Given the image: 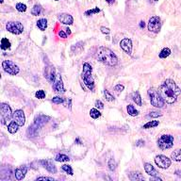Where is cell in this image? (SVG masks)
<instances>
[{
  "mask_svg": "<svg viewBox=\"0 0 181 181\" xmlns=\"http://www.w3.org/2000/svg\"><path fill=\"white\" fill-rule=\"evenodd\" d=\"M158 92L162 99L167 104H174L181 94V91L177 83L172 79H166L159 86Z\"/></svg>",
  "mask_w": 181,
  "mask_h": 181,
  "instance_id": "obj_1",
  "label": "cell"
},
{
  "mask_svg": "<svg viewBox=\"0 0 181 181\" xmlns=\"http://www.w3.org/2000/svg\"><path fill=\"white\" fill-rule=\"evenodd\" d=\"M96 58L100 63L108 66H115L118 63L117 56L110 48L105 47V46H100L97 49Z\"/></svg>",
  "mask_w": 181,
  "mask_h": 181,
  "instance_id": "obj_2",
  "label": "cell"
},
{
  "mask_svg": "<svg viewBox=\"0 0 181 181\" xmlns=\"http://www.w3.org/2000/svg\"><path fill=\"white\" fill-rule=\"evenodd\" d=\"M92 66L85 63L83 64V71H82V79H83L85 85L89 88L91 91H92L94 89V79H92Z\"/></svg>",
  "mask_w": 181,
  "mask_h": 181,
  "instance_id": "obj_3",
  "label": "cell"
},
{
  "mask_svg": "<svg viewBox=\"0 0 181 181\" xmlns=\"http://www.w3.org/2000/svg\"><path fill=\"white\" fill-rule=\"evenodd\" d=\"M148 95L150 98V102H151V105L156 107V108H162L164 106V100L162 99L161 95H160L158 90L154 89V88H151V89L148 90Z\"/></svg>",
  "mask_w": 181,
  "mask_h": 181,
  "instance_id": "obj_4",
  "label": "cell"
},
{
  "mask_svg": "<svg viewBox=\"0 0 181 181\" xmlns=\"http://www.w3.org/2000/svg\"><path fill=\"white\" fill-rule=\"evenodd\" d=\"M174 145V137L169 134H165V135H161L158 140V146L162 149H169Z\"/></svg>",
  "mask_w": 181,
  "mask_h": 181,
  "instance_id": "obj_5",
  "label": "cell"
},
{
  "mask_svg": "<svg viewBox=\"0 0 181 181\" xmlns=\"http://www.w3.org/2000/svg\"><path fill=\"white\" fill-rule=\"evenodd\" d=\"M0 112H1V123L3 125H6L13 115V113L12 112V108L6 103H2L0 105Z\"/></svg>",
  "mask_w": 181,
  "mask_h": 181,
  "instance_id": "obj_6",
  "label": "cell"
},
{
  "mask_svg": "<svg viewBox=\"0 0 181 181\" xmlns=\"http://www.w3.org/2000/svg\"><path fill=\"white\" fill-rule=\"evenodd\" d=\"M161 28V20L158 16H153L149 19L148 30L153 33H158Z\"/></svg>",
  "mask_w": 181,
  "mask_h": 181,
  "instance_id": "obj_7",
  "label": "cell"
},
{
  "mask_svg": "<svg viewBox=\"0 0 181 181\" xmlns=\"http://www.w3.org/2000/svg\"><path fill=\"white\" fill-rule=\"evenodd\" d=\"M2 67L5 72H7L8 74L12 75V76L17 75L20 71L19 67L12 60H4L2 63Z\"/></svg>",
  "mask_w": 181,
  "mask_h": 181,
  "instance_id": "obj_8",
  "label": "cell"
},
{
  "mask_svg": "<svg viewBox=\"0 0 181 181\" xmlns=\"http://www.w3.org/2000/svg\"><path fill=\"white\" fill-rule=\"evenodd\" d=\"M6 28L9 32L15 35H19L24 31V27L20 22H9L6 25Z\"/></svg>",
  "mask_w": 181,
  "mask_h": 181,
  "instance_id": "obj_9",
  "label": "cell"
},
{
  "mask_svg": "<svg viewBox=\"0 0 181 181\" xmlns=\"http://www.w3.org/2000/svg\"><path fill=\"white\" fill-rule=\"evenodd\" d=\"M155 162L161 169H167L171 166V159L164 155H158L155 158Z\"/></svg>",
  "mask_w": 181,
  "mask_h": 181,
  "instance_id": "obj_10",
  "label": "cell"
},
{
  "mask_svg": "<svg viewBox=\"0 0 181 181\" xmlns=\"http://www.w3.org/2000/svg\"><path fill=\"white\" fill-rule=\"evenodd\" d=\"M52 82V87L55 92H64V87L63 83V79H61V76L59 74H56L55 77L53 79Z\"/></svg>",
  "mask_w": 181,
  "mask_h": 181,
  "instance_id": "obj_11",
  "label": "cell"
},
{
  "mask_svg": "<svg viewBox=\"0 0 181 181\" xmlns=\"http://www.w3.org/2000/svg\"><path fill=\"white\" fill-rule=\"evenodd\" d=\"M13 120L16 122L19 126H23L25 123V113L22 110H15V112L13 113L12 115Z\"/></svg>",
  "mask_w": 181,
  "mask_h": 181,
  "instance_id": "obj_12",
  "label": "cell"
},
{
  "mask_svg": "<svg viewBox=\"0 0 181 181\" xmlns=\"http://www.w3.org/2000/svg\"><path fill=\"white\" fill-rule=\"evenodd\" d=\"M120 46L121 48L125 51V52L128 55H131L132 52V42L130 39L128 38H125L121 41L120 43Z\"/></svg>",
  "mask_w": 181,
  "mask_h": 181,
  "instance_id": "obj_13",
  "label": "cell"
},
{
  "mask_svg": "<svg viewBox=\"0 0 181 181\" xmlns=\"http://www.w3.org/2000/svg\"><path fill=\"white\" fill-rule=\"evenodd\" d=\"M50 119V117L48 116H45V115H39L35 118V120H34V124L33 125L35 126H37L38 128H41V127H43L46 123L48 122V120Z\"/></svg>",
  "mask_w": 181,
  "mask_h": 181,
  "instance_id": "obj_14",
  "label": "cell"
},
{
  "mask_svg": "<svg viewBox=\"0 0 181 181\" xmlns=\"http://www.w3.org/2000/svg\"><path fill=\"white\" fill-rule=\"evenodd\" d=\"M58 19L60 21L64 24V25H72L74 22V19L72 17V15L68 13H60L58 15Z\"/></svg>",
  "mask_w": 181,
  "mask_h": 181,
  "instance_id": "obj_15",
  "label": "cell"
},
{
  "mask_svg": "<svg viewBox=\"0 0 181 181\" xmlns=\"http://www.w3.org/2000/svg\"><path fill=\"white\" fill-rule=\"evenodd\" d=\"M40 163L43 165V166L50 173H57V168L56 166L53 164V162L51 161V160H48V159H45V160H41Z\"/></svg>",
  "mask_w": 181,
  "mask_h": 181,
  "instance_id": "obj_16",
  "label": "cell"
},
{
  "mask_svg": "<svg viewBox=\"0 0 181 181\" xmlns=\"http://www.w3.org/2000/svg\"><path fill=\"white\" fill-rule=\"evenodd\" d=\"M28 172V167L27 166H21L17 168L16 170H15V177H16L17 180H22L24 177L25 174H27Z\"/></svg>",
  "mask_w": 181,
  "mask_h": 181,
  "instance_id": "obj_17",
  "label": "cell"
},
{
  "mask_svg": "<svg viewBox=\"0 0 181 181\" xmlns=\"http://www.w3.org/2000/svg\"><path fill=\"white\" fill-rule=\"evenodd\" d=\"M144 170H145L146 174H148L149 175H151V177H158V173L157 172V170L153 167L152 164L150 163H145L144 164Z\"/></svg>",
  "mask_w": 181,
  "mask_h": 181,
  "instance_id": "obj_18",
  "label": "cell"
},
{
  "mask_svg": "<svg viewBox=\"0 0 181 181\" xmlns=\"http://www.w3.org/2000/svg\"><path fill=\"white\" fill-rule=\"evenodd\" d=\"M18 127H19V125L18 124L15 122V121H12L9 124V126H8V131L9 133H12V134H14V133H16L17 130H18Z\"/></svg>",
  "mask_w": 181,
  "mask_h": 181,
  "instance_id": "obj_19",
  "label": "cell"
},
{
  "mask_svg": "<svg viewBox=\"0 0 181 181\" xmlns=\"http://www.w3.org/2000/svg\"><path fill=\"white\" fill-rule=\"evenodd\" d=\"M171 158L174 159V161H181V149H177L171 154Z\"/></svg>",
  "mask_w": 181,
  "mask_h": 181,
  "instance_id": "obj_20",
  "label": "cell"
},
{
  "mask_svg": "<svg viewBox=\"0 0 181 181\" xmlns=\"http://www.w3.org/2000/svg\"><path fill=\"white\" fill-rule=\"evenodd\" d=\"M129 178L131 180H144L143 175L139 172H131L129 174Z\"/></svg>",
  "mask_w": 181,
  "mask_h": 181,
  "instance_id": "obj_21",
  "label": "cell"
},
{
  "mask_svg": "<svg viewBox=\"0 0 181 181\" xmlns=\"http://www.w3.org/2000/svg\"><path fill=\"white\" fill-rule=\"evenodd\" d=\"M132 100L136 103L138 106H142V97L139 92H134L132 94Z\"/></svg>",
  "mask_w": 181,
  "mask_h": 181,
  "instance_id": "obj_22",
  "label": "cell"
},
{
  "mask_svg": "<svg viewBox=\"0 0 181 181\" xmlns=\"http://www.w3.org/2000/svg\"><path fill=\"white\" fill-rule=\"evenodd\" d=\"M37 27L40 30H45L46 28H47V20L46 19H40L38 20V22H37Z\"/></svg>",
  "mask_w": 181,
  "mask_h": 181,
  "instance_id": "obj_23",
  "label": "cell"
},
{
  "mask_svg": "<svg viewBox=\"0 0 181 181\" xmlns=\"http://www.w3.org/2000/svg\"><path fill=\"white\" fill-rule=\"evenodd\" d=\"M55 160L56 161H59V162H63V161H69L70 158L68 156H66V155H64V154H59L56 156Z\"/></svg>",
  "mask_w": 181,
  "mask_h": 181,
  "instance_id": "obj_24",
  "label": "cell"
},
{
  "mask_svg": "<svg viewBox=\"0 0 181 181\" xmlns=\"http://www.w3.org/2000/svg\"><path fill=\"white\" fill-rule=\"evenodd\" d=\"M126 110H127V113L130 116H137L139 114V111L136 110L135 108H134L133 105H128Z\"/></svg>",
  "mask_w": 181,
  "mask_h": 181,
  "instance_id": "obj_25",
  "label": "cell"
},
{
  "mask_svg": "<svg viewBox=\"0 0 181 181\" xmlns=\"http://www.w3.org/2000/svg\"><path fill=\"white\" fill-rule=\"evenodd\" d=\"M43 12V8L41 5H35V6L32 8L31 9V13L32 15H35V16H37V15H40L41 12Z\"/></svg>",
  "mask_w": 181,
  "mask_h": 181,
  "instance_id": "obj_26",
  "label": "cell"
},
{
  "mask_svg": "<svg viewBox=\"0 0 181 181\" xmlns=\"http://www.w3.org/2000/svg\"><path fill=\"white\" fill-rule=\"evenodd\" d=\"M171 55V50L168 47H165L163 48L159 53V58L160 59H166L167 57H169Z\"/></svg>",
  "mask_w": 181,
  "mask_h": 181,
  "instance_id": "obj_27",
  "label": "cell"
},
{
  "mask_svg": "<svg viewBox=\"0 0 181 181\" xmlns=\"http://www.w3.org/2000/svg\"><path fill=\"white\" fill-rule=\"evenodd\" d=\"M1 48L3 50H6L11 48V42L7 39V38H3L1 41Z\"/></svg>",
  "mask_w": 181,
  "mask_h": 181,
  "instance_id": "obj_28",
  "label": "cell"
},
{
  "mask_svg": "<svg viewBox=\"0 0 181 181\" xmlns=\"http://www.w3.org/2000/svg\"><path fill=\"white\" fill-rule=\"evenodd\" d=\"M158 121H150L148 123H146L145 125L143 126V128L144 129H149V128H152V127H155V126H158Z\"/></svg>",
  "mask_w": 181,
  "mask_h": 181,
  "instance_id": "obj_29",
  "label": "cell"
},
{
  "mask_svg": "<svg viewBox=\"0 0 181 181\" xmlns=\"http://www.w3.org/2000/svg\"><path fill=\"white\" fill-rule=\"evenodd\" d=\"M90 115L92 118H94V119H97V118H99L101 116V113L100 111L96 110V108H92V110H90Z\"/></svg>",
  "mask_w": 181,
  "mask_h": 181,
  "instance_id": "obj_30",
  "label": "cell"
},
{
  "mask_svg": "<svg viewBox=\"0 0 181 181\" xmlns=\"http://www.w3.org/2000/svg\"><path fill=\"white\" fill-rule=\"evenodd\" d=\"M16 9L19 12H25V11H27V6L23 3H17L16 4Z\"/></svg>",
  "mask_w": 181,
  "mask_h": 181,
  "instance_id": "obj_31",
  "label": "cell"
},
{
  "mask_svg": "<svg viewBox=\"0 0 181 181\" xmlns=\"http://www.w3.org/2000/svg\"><path fill=\"white\" fill-rule=\"evenodd\" d=\"M61 169H63L64 172H66L67 174H69L70 175H73V169H72V167L70 166V165H67V164H64L63 165V167H61Z\"/></svg>",
  "mask_w": 181,
  "mask_h": 181,
  "instance_id": "obj_32",
  "label": "cell"
},
{
  "mask_svg": "<svg viewBox=\"0 0 181 181\" xmlns=\"http://www.w3.org/2000/svg\"><path fill=\"white\" fill-rule=\"evenodd\" d=\"M100 12V9H98V8H94V9H89V11H87L85 12V15H87V16H91V15L92 14H96Z\"/></svg>",
  "mask_w": 181,
  "mask_h": 181,
  "instance_id": "obj_33",
  "label": "cell"
},
{
  "mask_svg": "<svg viewBox=\"0 0 181 181\" xmlns=\"http://www.w3.org/2000/svg\"><path fill=\"white\" fill-rule=\"evenodd\" d=\"M108 169H110V171H114L115 168H116V163H115V160L113 158H110V160H108Z\"/></svg>",
  "mask_w": 181,
  "mask_h": 181,
  "instance_id": "obj_34",
  "label": "cell"
},
{
  "mask_svg": "<svg viewBox=\"0 0 181 181\" xmlns=\"http://www.w3.org/2000/svg\"><path fill=\"white\" fill-rule=\"evenodd\" d=\"M104 94H105V97H106V100L110 101V102H111V101L114 100V97H113V96L110 94V92H108V90H105Z\"/></svg>",
  "mask_w": 181,
  "mask_h": 181,
  "instance_id": "obj_35",
  "label": "cell"
},
{
  "mask_svg": "<svg viewBox=\"0 0 181 181\" xmlns=\"http://www.w3.org/2000/svg\"><path fill=\"white\" fill-rule=\"evenodd\" d=\"M52 102L54 104H61V103H64V99L63 97H60V96H56L52 99Z\"/></svg>",
  "mask_w": 181,
  "mask_h": 181,
  "instance_id": "obj_36",
  "label": "cell"
},
{
  "mask_svg": "<svg viewBox=\"0 0 181 181\" xmlns=\"http://www.w3.org/2000/svg\"><path fill=\"white\" fill-rule=\"evenodd\" d=\"M35 96L37 98H39V99H44V98L45 97V92L43 90H40L35 94Z\"/></svg>",
  "mask_w": 181,
  "mask_h": 181,
  "instance_id": "obj_37",
  "label": "cell"
},
{
  "mask_svg": "<svg viewBox=\"0 0 181 181\" xmlns=\"http://www.w3.org/2000/svg\"><path fill=\"white\" fill-rule=\"evenodd\" d=\"M124 89H125V86L124 85H121V84H118L114 87V91L116 92V94H121V92L124 91Z\"/></svg>",
  "mask_w": 181,
  "mask_h": 181,
  "instance_id": "obj_38",
  "label": "cell"
},
{
  "mask_svg": "<svg viewBox=\"0 0 181 181\" xmlns=\"http://www.w3.org/2000/svg\"><path fill=\"white\" fill-rule=\"evenodd\" d=\"M161 115H162L161 113H159L158 111H152V112H150L147 116L151 117V118H155V117H158V116H161Z\"/></svg>",
  "mask_w": 181,
  "mask_h": 181,
  "instance_id": "obj_39",
  "label": "cell"
},
{
  "mask_svg": "<svg viewBox=\"0 0 181 181\" xmlns=\"http://www.w3.org/2000/svg\"><path fill=\"white\" fill-rule=\"evenodd\" d=\"M95 107L99 108V110H103V108H104V104H103V103H102L100 100H96V102H95Z\"/></svg>",
  "mask_w": 181,
  "mask_h": 181,
  "instance_id": "obj_40",
  "label": "cell"
},
{
  "mask_svg": "<svg viewBox=\"0 0 181 181\" xmlns=\"http://www.w3.org/2000/svg\"><path fill=\"white\" fill-rule=\"evenodd\" d=\"M101 32H102L103 34H108V33L110 32V28H108L102 27V28H101Z\"/></svg>",
  "mask_w": 181,
  "mask_h": 181,
  "instance_id": "obj_41",
  "label": "cell"
},
{
  "mask_svg": "<svg viewBox=\"0 0 181 181\" xmlns=\"http://www.w3.org/2000/svg\"><path fill=\"white\" fill-rule=\"evenodd\" d=\"M40 180H50V181H54V178H52V177H38V178H37V181H40Z\"/></svg>",
  "mask_w": 181,
  "mask_h": 181,
  "instance_id": "obj_42",
  "label": "cell"
},
{
  "mask_svg": "<svg viewBox=\"0 0 181 181\" xmlns=\"http://www.w3.org/2000/svg\"><path fill=\"white\" fill-rule=\"evenodd\" d=\"M59 36L60 38H66L67 37V33H65L63 30H60V31H59Z\"/></svg>",
  "mask_w": 181,
  "mask_h": 181,
  "instance_id": "obj_43",
  "label": "cell"
},
{
  "mask_svg": "<svg viewBox=\"0 0 181 181\" xmlns=\"http://www.w3.org/2000/svg\"><path fill=\"white\" fill-rule=\"evenodd\" d=\"M136 145L137 146H143L144 141H142V140H139V141H137V142H136Z\"/></svg>",
  "mask_w": 181,
  "mask_h": 181,
  "instance_id": "obj_44",
  "label": "cell"
},
{
  "mask_svg": "<svg viewBox=\"0 0 181 181\" xmlns=\"http://www.w3.org/2000/svg\"><path fill=\"white\" fill-rule=\"evenodd\" d=\"M150 180H158V181H161L162 179H161V178H159V177H151Z\"/></svg>",
  "mask_w": 181,
  "mask_h": 181,
  "instance_id": "obj_45",
  "label": "cell"
},
{
  "mask_svg": "<svg viewBox=\"0 0 181 181\" xmlns=\"http://www.w3.org/2000/svg\"><path fill=\"white\" fill-rule=\"evenodd\" d=\"M144 25H145V24H144V22H143V21H142V22H141V24H140V28H144Z\"/></svg>",
  "mask_w": 181,
  "mask_h": 181,
  "instance_id": "obj_46",
  "label": "cell"
},
{
  "mask_svg": "<svg viewBox=\"0 0 181 181\" xmlns=\"http://www.w3.org/2000/svg\"><path fill=\"white\" fill-rule=\"evenodd\" d=\"M175 174H177L178 177H181V171H177V172H175Z\"/></svg>",
  "mask_w": 181,
  "mask_h": 181,
  "instance_id": "obj_47",
  "label": "cell"
},
{
  "mask_svg": "<svg viewBox=\"0 0 181 181\" xmlns=\"http://www.w3.org/2000/svg\"><path fill=\"white\" fill-rule=\"evenodd\" d=\"M65 30H66V33L68 34V35H70V34H71V30H70L69 28H66Z\"/></svg>",
  "mask_w": 181,
  "mask_h": 181,
  "instance_id": "obj_48",
  "label": "cell"
},
{
  "mask_svg": "<svg viewBox=\"0 0 181 181\" xmlns=\"http://www.w3.org/2000/svg\"><path fill=\"white\" fill-rule=\"evenodd\" d=\"M106 1L108 3V4H111V3H113L114 2V0H106Z\"/></svg>",
  "mask_w": 181,
  "mask_h": 181,
  "instance_id": "obj_49",
  "label": "cell"
},
{
  "mask_svg": "<svg viewBox=\"0 0 181 181\" xmlns=\"http://www.w3.org/2000/svg\"><path fill=\"white\" fill-rule=\"evenodd\" d=\"M154 1H158V0H154Z\"/></svg>",
  "mask_w": 181,
  "mask_h": 181,
  "instance_id": "obj_50",
  "label": "cell"
},
{
  "mask_svg": "<svg viewBox=\"0 0 181 181\" xmlns=\"http://www.w3.org/2000/svg\"><path fill=\"white\" fill-rule=\"evenodd\" d=\"M55 1H59V0H55Z\"/></svg>",
  "mask_w": 181,
  "mask_h": 181,
  "instance_id": "obj_51",
  "label": "cell"
}]
</instances>
